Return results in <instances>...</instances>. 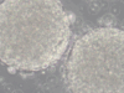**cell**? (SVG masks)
I'll return each instance as SVG.
<instances>
[{
    "mask_svg": "<svg viewBox=\"0 0 124 93\" xmlns=\"http://www.w3.org/2000/svg\"><path fill=\"white\" fill-rule=\"evenodd\" d=\"M72 25L61 0L0 1V63L42 72L67 51Z\"/></svg>",
    "mask_w": 124,
    "mask_h": 93,
    "instance_id": "1",
    "label": "cell"
},
{
    "mask_svg": "<svg viewBox=\"0 0 124 93\" xmlns=\"http://www.w3.org/2000/svg\"><path fill=\"white\" fill-rule=\"evenodd\" d=\"M66 93H124V29L82 32L61 67Z\"/></svg>",
    "mask_w": 124,
    "mask_h": 93,
    "instance_id": "2",
    "label": "cell"
},
{
    "mask_svg": "<svg viewBox=\"0 0 124 93\" xmlns=\"http://www.w3.org/2000/svg\"><path fill=\"white\" fill-rule=\"evenodd\" d=\"M97 23L99 26H107V27H117L118 25V20L116 16H113L112 14L107 13L104 14L102 17H98Z\"/></svg>",
    "mask_w": 124,
    "mask_h": 93,
    "instance_id": "3",
    "label": "cell"
},
{
    "mask_svg": "<svg viewBox=\"0 0 124 93\" xmlns=\"http://www.w3.org/2000/svg\"><path fill=\"white\" fill-rule=\"evenodd\" d=\"M101 10V6H99V0H96V1H92L88 4V11L92 14V15H96L99 13Z\"/></svg>",
    "mask_w": 124,
    "mask_h": 93,
    "instance_id": "4",
    "label": "cell"
},
{
    "mask_svg": "<svg viewBox=\"0 0 124 93\" xmlns=\"http://www.w3.org/2000/svg\"><path fill=\"white\" fill-rule=\"evenodd\" d=\"M93 27H96V26H94V24L91 23V21H83V24H82V26H81V29H82V32H86V31H89V30H92Z\"/></svg>",
    "mask_w": 124,
    "mask_h": 93,
    "instance_id": "5",
    "label": "cell"
},
{
    "mask_svg": "<svg viewBox=\"0 0 124 93\" xmlns=\"http://www.w3.org/2000/svg\"><path fill=\"white\" fill-rule=\"evenodd\" d=\"M66 15H67V17H68V20H70V23H71V25H73L75 23H76V19H77V15L72 11V10H66Z\"/></svg>",
    "mask_w": 124,
    "mask_h": 93,
    "instance_id": "6",
    "label": "cell"
},
{
    "mask_svg": "<svg viewBox=\"0 0 124 93\" xmlns=\"http://www.w3.org/2000/svg\"><path fill=\"white\" fill-rule=\"evenodd\" d=\"M109 14H112L113 16L117 17L120 14V9L118 6H112V8H109Z\"/></svg>",
    "mask_w": 124,
    "mask_h": 93,
    "instance_id": "7",
    "label": "cell"
},
{
    "mask_svg": "<svg viewBox=\"0 0 124 93\" xmlns=\"http://www.w3.org/2000/svg\"><path fill=\"white\" fill-rule=\"evenodd\" d=\"M3 89H4V92H6V93H13L14 92V86L11 85V83H5L4 86H3Z\"/></svg>",
    "mask_w": 124,
    "mask_h": 93,
    "instance_id": "8",
    "label": "cell"
},
{
    "mask_svg": "<svg viewBox=\"0 0 124 93\" xmlns=\"http://www.w3.org/2000/svg\"><path fill=\"white\" fill-rule=\"evenodd\" d=\"M99 6H101V9H104V10H107V9L110 8L108 0H99Z\"/></svg>",
    "mask_w": 124,
    "mask_h": 93,
    "instance_id": "9",
    "label": "cell"
},
{
    "mask_svg": "<svg viewBox=\"0 0 124 93\" xmlns=\"http://www.w3.org/2000/svg\"><path fill=\"white\" fill-rule=\"evenodd\" d=\"M20 76L23 78H29V77H34V72H19Z\"/></svg>",
    "mask_w": 124,
    "mask_h": 93,
    "instance_id": "10",
    "label": "cell"
},
{
    "mask_svg": "<svg viewBox=\"0 0 124 93\" xmlns=\"http://www.w3.org/2000/svg\"><path fill=\"white\" fill-rule=\"evenodd\" d=\"M82 24H83V20H82L81 17H77V19H76V23L72 25V26H75V27H81Z\"/></svg>",
    "mask_w": 124,
    "mask_h": 93,
    "instance_id": "11",
    "label": "cell"
},
{
    "mask_svg": "<svg viewBox=\"0 0 124 93\" xmlns=\"http://www.w3.org/2000/svg\"><path fill=\"white\" fill-rule=\"evenodd\" d=\"M48 83H56V77H54V76L48 77Z\"/></svg>",
    "mask_w": 124,
    "mask_h": 93,
    "instance_id": "12",
    "label": "cell"
},
{
    "mask_svg": "<svg viewBox=\"0 0 124 93\" xmlns=\"http://www.w3.org/2000/svg\"><path fill=\"white\" fill-rule=\"evenodd\" d=\"M45 91H44V88L42 87H36V89H35V93H44Z\"/></svg>",
    "mask_w": 124,
    "mask_h": 93,
    "instance_id": "13",
    "label": "cell"
},
{
    "mask_svg": "<svg viewBox=\"0 0 124 93\" xmlns=\"http://www.w3.org/2000/svg\"><path fill=\"white\" fill-rule=\"evenodd\" d=\"M8 71L10 72V73H13V75H14V73H16V72H17V71H16L15 68H13V67H8Z\"/></svg>",
    "mask_w": 124,
    "mask_h": 93,
    "instance_id": "14",
    "label": "cell"
},
{
    "mask_svg": "<svg viewBox=\"0 0 124 93\" xmlns=\"http://www.w3.org/2000/svg\"><path fill=\"white\" fill-rule=\"evenodd\" d=\"M13 93H23V91H21V89H14Z\"/></svg>",
    "mask_w": 124,
    "mask_h": 93,
    "instance_id": "15",
    "label": "cell"
},
{
    "mask_svg": "<svg viewBox=\"0 0 124 93\" xmlns=\"http://www.w3.org/2000/svg\"><path fill=\"white\" fill-rule=\"evenodd\" d=\"M85 1H86V3H88V4H89V3H92V1H96V0H85Z\"/></svg>",
    "mask_w": 124,
    "mask_h": 93,
    "instance_id": "16",
    "label": "cell"
},
{
    "mask_svg": "<svg viewBox=\"0 0 124 93\" xmlns=\"http://www.w3.org/2000/svg\"><path fill=\"white\" fill-rule=\"evenodd\" d=\"M122 29H124V19L122 20Z\"/></svg>",
    "mask_w": 124,
    "mask_h": 93,
    "instance_id": "17",
    "label": "cell"
},
{
    "mask_svg": "<svg viewBox=\"0 0 124 93\" xmlns=\"http://www.w3.org/2000/svg\"><path fill=\"white\" fill-rule=\"evenodd\" d=\"M108 1H116V0H108Z\"/></svg>",
    "mask_w": 124,
    "mask_h": 93,
    "instance_id": "18",
    "label": "cell"
},
{
    "mask_svg": "<svg viewBox=\"0 0 124 93\" xmlns=\"http://www.w3.org/2000/svg\"><path fill=\"white\" fill-rule=\"evenodd\" d=\"M120 1H122V3H123V4H124V0H120Z\"/></svg>",
    "mask_w": 124,
    "mask_h": 93,
    "instance_id": "19",
    "label": "cell"
},
{
    "mask_svg": "<svg viewBox=\"0 0 124 93\" xmlns=\"http://www.w3.org/2000/svg\"><path fill=\"white\" fill-rule=\"evenodd\" d=\"M0 76H1V75H0Z\"/></svg>",
    "mask_w": 124,
    "mask_h": 93,
    "instance_id": "20",
    "label": "cell"
},
{
    "mask_svg": "<svg viewBox=\"0 0 124 93\" xmlns=\"http://www.w3.org/2000/svg\"><path fill=\"white\" fill-rule=\"evenodd\" d=\"M23 93H24V92H23Z\"/></svg>",
    "mask_w": 124,
    "mask_h": 93,
    "instance_id": "21",
    "label": "cell"
}]
</instances>
